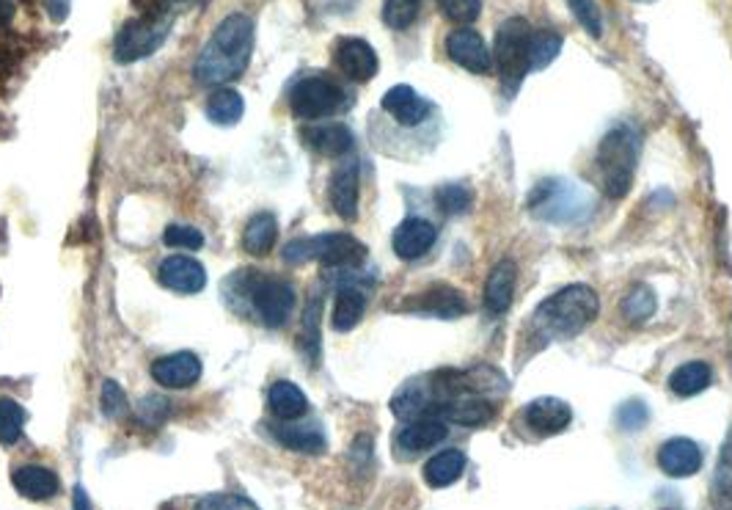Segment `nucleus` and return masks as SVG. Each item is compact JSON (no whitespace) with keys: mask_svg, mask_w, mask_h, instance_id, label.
<instances>
[{"mask_svg":"<svg viewBox=\"0 0 732 510\" xmlns=\"http://www.w3.org/2000/svg\"><path fill=\"white\" fill-rule=\"evenodd\" d=\"M253 53V20L248 14H229L212 31L210 42L199 53L193 78L201 86H221L238 80L248 70Z\"/></svg>","mask_w":732,"mask_h":510,"instance_id":"f257e3e1","label":"nucleus"},{"mask_svg":"<svg viewBox=\"0 0 732 510\" xmlns=\"http://www.w3.org/2000/svg\"><path fill=\"white\" fill-rule=\"evenodd\" d=\"M598 309H601V301L590 284H568L534 309L529 320L534 342L549 346L553 340H570L581 334L598 318Z\"/></svg>","mask_w":732,"mask_h":510,"instance_id":"f03ea898","label":"nucleus"},{"mask_svg":"<svg viewBox=\"0 0 732 510\" xmlns=\"http://www.w3.org/2000/svg\"><path fill=\"white\" fill-rule=\"evenodd\" d=\"M598 171H601L603 191L609 199L628 197L636 177L639 163V139L633 130L614 128L609 130L598 147Z\"/></svg>","mask_w":732,"mask_h":510,"instance_id":"7ed1b4c3","label":"nucleus"},{"mask_svg":"<svg viewBox=\"0 0 732 510\" xmlns=\"http://www.w3.org/2000/svg\"><path fill=\"white\" fill-rule=\"evenodd\" d=\"M367 257L364 243L353 238L348 232H325L314 234V238H298L292 243H287L284 260L290 266H303V262H322V266L331 268H344V266H359Z\"/></svg>","mask_w":732,"mask_h":510,"instance_id":"20e7f679","label":"nucleus"},{"mask_svg":"<svg viewBox=\"0 0 732 510\" xmlns=\"http://www.w3.org/2000/svg\"><path fill=\"white\" fill-rule=\"evenodd\" d=\"M532 26H529L523 17H510V20L501 22V28L495 31V48L493 59L499 67L501 78L507 86L515 89L527 72L532 70L529 64V48H532Z\"/></svg>","mask_w":732,"mask_h":510,"instance_id":"39448f33","label":"nucleus"},{"mask_svg":"<svg viewBox=\"0 0 732 510\" xmlns=\"http://www.w3.org/2000/svg\"><path fill=\"white\" fill-rule=\"evenodd\" d=\"M290 106L292 111H295V117L301 119L333 117V113L348 108V91H344L337 80L314 74V78L298 80L290 94Z\"/></svg>","mask_w":732,"mask_h":510,"instance_id":"423d86ee","label":"nucleus"},{"mask_svg":"<svg viewBox=\"0 0 732 510\" xmlns=\"http://www.w3.org/2000/svg\"><path fill=\"white\" fill-rule=\"evenodd\" d=\"M590 197H586L584 188L570 186L564 180H545L540 182L532 191L529 199V208L534 216L549 221H573L584 213V208H590Z\"/></svg>","mask_w":732,"mask_h":510,"instance_id":"0eeeda50","label":"nucleus"},{"mask_svg":"<svg viewBox=\"0 0 732 510\" xmlns=\"http://www.w3.org/2000/svg\"><path fill=\"white\" fill-rule=\"evenodd\" d=\"M169 17H166V20H158V17L130 20L122 31H119L117 44H113V56H117L119 64H132V61L147 59L154 50H160V44L169 37Z\"/></svg>","mask_w":732,"mask_h":510,"instance_id":"6e6552de","label":"nucleus"},{"mask_svg":"<svg viewBox=\"0 0 732 510\" xmlns=\"http://www.w3.org/2000/svg\"><path fill=\"white\" fill-rule=\"evenodd\" d=\"M253 309L259 312L264 326L279 329L290 320L292 309H295V290L281 279H262L251 292Z\"/></svg>","mask_w":732,"mask_h":510,"instance_id":"1a4fd4ad","label":"nucleus"},{"mask_svg":"<svg viewBox=\"0 0 732 510\" xmlns=\"http://www.w3.org/2000/svg\"><path fill=\"white\" fill-rule=\"evenodd\" d=\"M447 53L454 64L474 74H488L490 64H493L488 44L482 42L480 33L469 31V28H460V31L449 33Z\"/></svg>","mask_w":732,"mask_h":510,"instance_id":"9d476101","label":"nucleus"},{"mask_svg":"<svg viewBox=\"0 0 732 510\" xmlns=\"http://www.w3.org/2000/svg\"><path fill=\"white\" fill-rule=\"evenodd\" d=\"M158 279L163 288L182 292V296H193L207 288V271L199 260L193 257H166L163 266H160Z\"/></svg>","mask_w":732,"mask_h":510,"instance_id":"9b49d317","label":"nucleus"},{"mask_svg":"<svg viewBox=\"0 0 732 510\" xmlns=\"http://www.w3.org/2000/svg\"><path fill=\"white\" fill-rule=\"evenodd\" d=\"M337 64L339 70L348 74L350 80L355 83H367L378 74V53L372 50V44L364 42V39L348 37L337 44Z\"/></svg>","mask_w":732,"mask_h":510,"instance_id":"f8f14e48","label":"nucleus"},{"mask_svg":"<svg viewBox=\"0 0 732 510\" xmlns=\"http://www.w3.org/2000/svg\"><path fill=\"white\" fill-rule=\"evenodd\" d=\"M152 378L166 389L193 387L201 378V359L190 351L169 353L152 364Z\"/></svg>","mask_w":732,"mask_h":510,"instance_id":"ddd939ff","label":"nucleus"},{"mask_svg":"<svg viewBox=\"0 0 732 510\" xmlns=\"http://www.w3.org/2000/svg\"><path fill=\"white\" fill-rule=\"evenodd\" d=\"M659 467L670 478H691L702 469V450L691 439H670L659 447Z\"/></svg>","mask_w":732,"mask_h":510,"instance_id":"4468645a","label":"nucleus"},{"mask_svg":"<svg viewBox=\"0 0 732 510\" xmlns=\"http://www.w3.org/2000/svg\"><path fill=\"white\" fill-rule=\"evenodd\" d=\"M523 420H527V426L532 428L534 433H540V437H553V433H562L564 428L570 426L573 411L559 398H538L534 403L527 406Z\"/></svg>","mask_w":732,"mask_h":510,"instance_id":"2eb2a0df","label":"nucleus"},{"mask_svg":"<svg viewBox=\"0 0 732 510\" xmlns=\"http://www.w3.org/2000/svg\"><path fill=\"white\" fill-rule=\"evenodd\" d=\"M435 238H438V232L430 221L408 219L394 229L391 246H394V251L400 260L411 262V260H419V257L428 254L432 246H435Z\"/></svg>","mask_w":732,"mask_h":510,"instance_id":"dca6fc26","label":"nucleus"},{"mask_svg":"<svg viewBox=\"0 0 732 510\" xmlns=\"http://www.w3.org/2000/svg\"><path fill=\"white\" fill-rule=\"evenodd\" d=\"M331 204L344 221H353L359 216V163L348 160L339 166L331 177Z\"/></svg>","mask_w":732,"mask_h":510,"instance_id":"f3484780","label":"nucleus"},{"mask_svg":"<svg viewBox=\"0 0 732 510\" xmlns=\"http://www.w3.org/2000/svg\"><path fill=\"white\" fill-rule=\"evenodd\" d=\"M383 111L391 113L405 128H417L430 117V102L422 94H417L411 86H394V89L385 91Z\"/></svg>","mask_w":732,"mask_h":510,"instance_id":"a211bd4d","label":"nucleus"},{"mask_svg":"<svg viewBox=\"0 0 732 510\" xmlns=\"http://www.w3.org/2000/svg\"><path fill=\"white\" fill-rule=\"evenodd\" d=\"M515 277L518 268L512 260L495 262L493 271L488 273L485 282V309L490 314H504L512 307V296H515Z\"/></svg>","mask_w":732,"mask_h":510,"instance_id":"6ab92c4d","label":"nucleus"},{"mask_svg":"<svg viewBox=\"0 0 732 510\" xmlns=\"http://www.w3.org/2000/svg\"><path fill=\"white\" fill-rule=\"evenodd\" d=\"M447 422L438 420V417H422V420H411L402 428L400 437H397V444L405 452H424L430 450V447L441 444V441L447 439Z\"/></svg>","mask_w":732,"mask_h":510,"instance_id":"aec40b11","label":"nucleus"},{"mask_svg":"<svg viewBox=\"0 0 732 510\" xmlns=\"http://www.w3.org/2000/svg\"><path fill=\"white\" fill-rule=\"evenodd\" d=\"M408 309L424 314H435V318H460V314L469 312V303L452 288H432L424 296L411 298Z\"/></svg>","mask_w":732,"mask_h":510,"instance_id":"412c9836","label":"nucleus"},{"mask_svg":"<svg viewBox=\"0 0 732 510\" xmlns=\"http://www.w3.org/2000/svg\"><path fill=\"white\" fill-rule=\"evenodd\" d=\"M268 431L273 433V439L279 444H284L287 450L305 452V456H317V452L325 450V437L317 426H290V422H273L268 426Z\"/></svg>","mask_w":732,"mask_h":510,"instance_id":"4be33fe9","label":"nucleus"},{"mask_svg":"<svg viewBox=\"0 0 732 510\" xmlns=\"http://www.w3.org/2000/svg\"><path fill=\"white\" fill-rule=\"evenodd\" d=\"M305 144L328 158H342V154L353 152L355 136L344 124H320V128L305 130Z\"/></svg>","mask_w":732,"mask_h":510,"instance_id":"5701e85b","label":"nucleus"},{"mask_svg":"<svg viewBox=\"0 0 732 510\" xmlns=\"http://www.w3.org/2000/svg\"><path fill=\"white\" fill-rule=\"evenodd\" d=\"M11 483H14V489L20 491L26 500L33 502L50 500V497L59 494V478H56V472H50V469L44 467H33V463L31 467L17 469Z\"/></svg>","mask_w":732,"mask_h":510,"instance_id":"b1692460","label":"nucleus"},{"mask_svg":"<svg viewBox=\"0 0 732 510\" xmlns=\"http://www.w3.org/2000/svg\"><path fill=\"white\" fill-rule=\"evenodd\" d=\"M268 403L270 411H273L279 420L287 422L301 420L305 411H309V400H305L303 389L292 381H275L273 387H270Z\"/></svg>","mask_w":732,"mask_h":510,"instance_id":"393cba45","label":"nucleus"},{"mask_svg":"<svg viewBox=\"0 0 732 510\" xmlns=\"http://www.w3.org/2000/svg\"><path fill=\"white\" fill-rule=\"evenodd\" d=\"M465 472V456L460 450H441L432 456L424 467V480L432 489H447V486L458 483Z\"/></svg>","mask_w":732,"mask_h":510,"instance_id":"a878e982","label":"nucleus"},{"mask_svg":"<svg viewBox=\"0 0 732 510\" xmlns=\"http://www.w3.org/2000/svg\"><path fill=\"white\" fill-rule=\"evenodd\" d=\"M713 381V370L708 362H685L670 376V389L680 398H694L705 392Z\"/></svg>","mask_w":732,"mask_h":510,"instance_id":"bb28decb","label":"nucleus"},{"mask_svg":"<svg viewBox=\"0 0 732 510\" xmlns=\"http://www.w3.org/2000/svg\"><path fill=\"white\" fill-rule=\"evenodd\" d=\"M367 312V298L364 292L355 288H344L339 290L337 301H333V314H331V326L337 331H353L355 326L361 323Z\"/></svg>","mask_w":732,"mask_h":510,"instance_id":"cd10ccee","label":"nucleus"},{"mask_svg":"<svg viewBox=\"0 0 732 510\" xmlns=\"http://www.w3.org/2000/svg\"><path fill=\"white\" fill-rule=\"evenodd\" d=\"M243 113L245 100L243 94L234 89H215L210 94V100H207V117H210V122L223 124V128L238 124L240 119H243Z\"/></svg>","mask_w":732,"mask_h":510,"instance_id":"c85d7f7f","label":"nucleus"},{"mask_svg":"<svg viewBox=\"0 0 732 510\" xmlns=\"http://www.w3.org/2000/svg\"><path fill=\"white\" fill-rule=\"evenodd\" d=\"M279 240V223L270 213H257L251 221H248L245 232H243V246L248 254L264 257Z\"/></svg>","mask_w":732,"mask_h":510,"instance_id":"c756f323","label":"nucleus"},{"mask_svg":"<svg viewBox=\"0 0 732 510\" xmlns=\"http://www.w3.org/2000/svg\"><path fill=\"white\" fill-rule=\"evenodd\" d=\"M711 506L713 510H732V431L724 441L711 480Z\"/></svg>","mask_w":732,"mask_h":510,"instance_id":"7c9ffc66","label":"nucleus"},{"mask_svg":"<svg viewBox=\"0 0 732 510\" xmlns=\"http://www.w3.org/2000/svg\"><path fill=\"white\" fill-rule=\"evenodd\" d=\"M622 314H625L631 323H644L655 314V292L648 284H636L622 301Z\"/></svg>","mask_w":732,"mask_h":510,"instance_id":"2f4dec72","label":"nucleus"},{"mask_svg":"<svg viewBox=\"0 0 732 510\" xmlns=\"http://www.w3.org/2000/svg\"><path fill=\"white\" fill-rule=\"evenodd\" d=\"M562 50V37L553 31H534L532 48H529V64L532 70H545Z\"/></svg>","mask_w":732,"mask_h":510,"instance_id":"473e14b6","label":"nucleus"},{"mask_svg":"<svg viewBox=\"0 0 732 510\" xmlns=\"http://www.w3.org/2000/svg\"><path fill=\"white\" fill-rule=\"evenodd\" d=\"M22 428H26V409L17 400L0 398V441L14 444L22 437Z\"/></svg>","mask_w":732,"mask_h":510,"instance_id":"72a5a7b5","label":"nucleus"},{"mask_svg":"<svg viewBox=\"0 0 732 510\" xmlns=\"http://www.w3.org/2000/svg\"><path fill=\"white\" fill-rule=\"evenodd\" d=\"M419 11H422V0H385L383 22L394 31H405L417 22Z\"/></svg>","mask_w":732,"mask_h":510,"instance_id":"f704fd0d","label":"nucleus"},{"mask_svg":"<svg viewBox=\"0 0 732 510\" xmlns=\"http://www.w3.org/2000/svg\"><path fill=\"white\" fill-rule=\"evenodd\" d=\"M435 204L441 208V213L460 216L471 208V191L463 186H443L438 188Z\"/></svg>","mask_w":732,"mask_h":510,"instance_id":"c9c22d12","label":"nucleus"},{"mask_svg":"<svg viewBox=\"0 0 732 510\" xmlns=\"http://www.w3.org/2000/svg\"><path fill=\"white\" fill-rule=\"evenodd\" d=\"M568 6H570V11L575 14V20H579L581 26L592 33V37L601 39L603 17H601V9H598L595 0H568Z\"/></svg>","mask_w":732,"mask_h":510,"instance_id":"e433bc0d","label":"nucleus"},{"mask_svg":"<svg viewBox=\"0 0 732 510\" xmlns=\"http://www.w3.org/2000/svg\"><path fill=\"white\" fill-rule=\"evenodd\" d=\"M648 420H650V411L648 403H642V400H628V403H622L620 411H616V426L628 433L644 428L648 426Z\"/></svg>","mask_w":732,"mask_h":510,"instance_id":"4c0bfd02","label":"nucleus"},{"mask_svg":"<svg viewBox=\"0 0 732 510\" xmlns=\"http://www.w3.org/2000/svg\"><path fill=\"white\" fill-rule=\"evenodd\" d=\"M163 240H166V246H171V249L199 251L201 246H204V234L193 227H182V223H174V227L166 229Z\"/></svg>","mask_w":732,"mask_h":510,"instance_id":"58836bf2","label":"nucleus"},{"mask_svg":"<svg viewBox=\"0 0 732 510\" xmlns=\"http://www.w3.org/2000/svg\"><path fill=\"white\" fill-rule=\"evenodd\" d=\"M438 3L454 22H474L482 11V0H438Z\"/></svg>","mask_w":732,"mask_h":510,"instance_id":"ea45409f","label":"nucleus"},{"mask_svg":"<svg viewBox=\"0 0 732 510\" xmlns=\"http://www.w3.org/2000/svg\"><path fill=\"white\" fill-rule=\"evenodd\" d=\"M124 411H127L124 389L119 387L117 381L102 383V414L111 417V420H117V417H122Z\"/></svg>","mask_w":732,"mask_h":510,"instance_id":"a19ab883","label":"nucleus"},{"mask_svg":"<svg viewBox=\"0 0 732 510\" xmlns=\"http://www.w3.org/2000/svg\"><path fill=\"white\" fill-rule=\"evenodd\" d=\"M195 510H259L251 500L238 494H212L195 506Z\"/></svg>","mask_w":732,"mask_h":510,"instance_id":"79ce46f5","label":"nucleus"},{"mask_svg":"<svg viewBox=\"0 0 732 510\" xmlns=\"http://www.w3.org/2000/svg\"><path fill=\"white\" fill-rule=\"evenodd\" d=\"M44 6L56 22H63L69 17V0H44Z\"/></svg>","mask_w":732,"mask_h":510,"instance_id":"37998d69","label":"nucleus"},{"mask_svg":"<svg viewBox=\"0 0 732 510\" xmlns=\"http://www.w3.org/2000/svg\"><path fill=\"white\" fill-rule=\"evenodd\" d=\"M74 510H94L83 486H74Z\"/></svg>","mask_w":732,"mask_h":510,"instance_id":"c03bdc74","label":"nucleus"},{"mask_svg":"<svg viewBox=\"0 0 732 510\" xmlns=\"http://www.w3.org/2000/svg\"><path fill=\"white\" fill-rule=\"evenodd\" d=\"M14 20V3L11 0H0V28H6Z\"/></svg>","mask_w":732,"mask_h":510,"instance_id":"a18cd8bd","label":"nucleus"}]
</instances>
